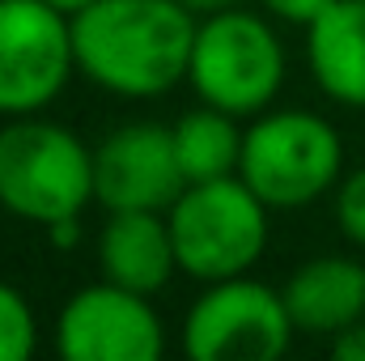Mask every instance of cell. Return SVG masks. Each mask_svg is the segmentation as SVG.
<instances>
[{
	"label": "cell",
	"instance_id": "6da1fadb",
	"mask_svg": "<svg viewBox=\"0 0 365 361\" xmlns=\"http://www.w3.org/2000/svg\"><path fill=\"white\" fill-rule=\"evenodd\" d=\"M195 26L182 0H93L73 17L77 73L119 98H162L187 81Z\"/></svg>",
	"mask_w": 365,
	"mask_h": 361
},
{
	"label": "cell",
	"instance_id": "7a4b0ae2",
	"mask_svg": "<svg viewBox=\"0 0 365 361\" xmlns=\"http://www.w3.org/2000/svg\"><path fill=\"white\" fill-rule=\"evenodd\" d=\"M93 204V149L77 132L38 115H13L0 128V208L51 225Z\"/></svg>",
	"mask_w": 365,
	"mask_h": 361
},
{
	"label": "cell",
	"instance_id": "3957f363",
	"mask_svg": "<svg viewBox=\"0 0 365 361\" xmlns=\"http://www.w3.org/2000/svg\"><path fill=\"white\" fill-rule=\"evenodd\" d=\"M268 204L242 183V175L187 183L166 208L179 272L191 280H230L259 264L268 247Z\"/></svg>",
	"mask_w": 365,
	"mask_h": 361
},
{
	"label": "cell",
	"instance_id": "277c9868",
	"mask_svg": "<svg viewBox=\"0 0 365 361\" xmlns=\"http://www.w3.org/2000/svg\"><path fill=\"white\" fill-rule=\"evenodd\" d=\"M344 171V141L340 132L302 106L264 111L242 132V183L268 208H306L319 195L336 191Z\"/></svg>",
	"mask_w": 365,
	"mask_h": 361
},
{
	"label": "cell",
	"instance_id": "5b68a950",
	"mask_svg": "<svg viewBox=\"0 0 365 361\" xmlns=\"http://www.w3.org/2000/svg\"><path fill=\"white\" fill-rule=\"evenodd\" d=\"M187 81L208 106L238 119L264 115L284 86V43L276 26L247 9L204 13L195 26Z\"/></svg>",
	"mask_w": 365,
	"mask_h": 361
},
{
	"label": "cell",
	"instance_id": "8992f818",
	"mask_svg": "<svg viewBox=\"0 0 365 361\" xmlns=\"http://www.w3.org/2000/svg\"><path fill=\"white\" fill-rule=\"evenodd\" d=\"M280 289L255 276L212 280L182 319V349L195 361H276L293 345Z\"/></svg>",
	"mask_w": 365,
	"mask_h": 361
},
{
	"label": "cell",
	"instance_id": "52a82bcc",
	"mask_svg": "<svg viewBox=\"0 0 365 361\" xmlns=\"http://www.w3.org/2000/svg\"><path fill=\"white\" fill-rule=\"evenodd\" d=\"M73 73V17L47 0H0V115H38Z\"/></svg>",
	"mask_w": 365,
	"mask_h": 361
},
{
	"label": "cell",
	"instance_id": "ba28073f",
	"mask_svg": "<svg viewBox=\"0 0 365 361\" xmlns=\"http://www.w3.org/2000/svg\"><path fill=\"white\" fill-rule=\"evenodd\" d=\"M56 353L64 361H158L166 353V327L145 293L102 276L60 306Z\"/></svg>",
	"mask_w": 365,
	"mask_h": 361
},
{
	"label": "cell",
	"instance_id": "9c48e42d",
	"mask_svg": "<svg viewBox=\"0 0 365 361\" xmlns=\"http://www.w3.org/2000/svg\"><path fill=\"white\" fill-rule=\"evenodd\" d=\"M187 187L166 123H128L115 128L93 149V204L106 213H166Z\"/></svg>",
	"mask_w": 365,
	"mask_h": 361
},
{
	"label": "cell",
	"instance_id": "30bf717a",
	"mask_svg": "<svg viewBox=\"0 0 365 361\" xmlns=\"http://www.w3.org/2000/svg\"><path fill=\"white\" fill-rule=\"evenodd\" d=\"M98 272L145 298L166 289L170 276L179 272L166 213H149V208L106 213V225L98 234Z\"/></svg>",
	"mask_w": 365,
	"mask_h": 361
},
{
	"label": "cell",
	"instance_id": "8fae6325",
	"mask_svg": "<svg viewBox=\"0 0 365 361\" xmlns=\"http://www.w3.org/2000/svg\"><path fill=\"white\" fill-rule=\"evenodd\" d=\"M289 319L302 336H336L365 319V264L349 255H319L306 260L302 268L280 289Z\"/></svg>",
	"mask_w": 365,
	"mask_h": 361
},
{
	"label": "cell",
	"instance_id": "7c38bea8",
	"mask_svg": "<svg viewBox=\"0 0 365 361\" xmlns=\"http://www.w3.org/2000/svg\"><path fill=\"white\" fill-rule=\"evenodd\" d=\"M306 64L331 102L365 111V0H331L306 26Z\"/></svg>",
	"mask_w": 365,
	"mask_h": 361
},
{
	"label": "cell",
	"instance_id": "4fadbf2b",
	"mask_svg": "<svg viewBox=\"0 0 365 361\" xmlns=\"http://www.w3.org/2000/svg\"><path fill=\"white\" fill-rule=\"evenodd\" d=\"M170 136H175V153H179V166L187 183L238 175V158H242L238 115L200 102L195 111H187V115H179L170 123Z\"/></svg>",
	"mask_w": 365,
	"mask_h": 361
},
{
	"label": "cell",
	"instance_id": "5bb4252c",
	"mask_svg": "<svg viewBox=\"0 0 365 361\" xmlns=\"http://www.w3.org/2000/svg\"><path fill=\"white\" fill-rule=\"evenodd\" d=\"M38 349V319L26 293L0 280V361H30Z\"/></svg>",
	"mask_w": 365,
	"mask_h": 361
},
{
	"label": "cell",
	"instance_id": "9a60e30c",
	"mask_svg": "<svg viewBox=\"0 0 365 361\" xmlns=\"http://www.w3.org/2000/svg\"><path fill=\"white\" fill-rule=\"evenodd\" d=\"M336 225L353 247H365V166L336 183Z\"/></svg>",
	"mask_w": 365,
	"mask_h": 361
},
{
	"label": "cell",
	"instance_id": "2e32d148",
	"mask_svg": "<svg viewBox=\"0 0 365 361\" xmlns=\"http://www.w3.org/2000/svg\"><path fill=\"white\" fill-rule=\"evenodd\" d=\"M331 0H264V9L272 13L276 21H289V26H310Z\"/></svg>",
	"mask_w": 365,
	"mask_h": 361
},
{
	"label": "cell",
	"instance_id": "e0dca14e",
	"mask_svg": "<svg viewBox=\"0 0 365 361\" xmlns=\"http://www.w3.org/2000/svg\"><path fill=\"white\" fill-rule=\"evenodd\" d=\"M331 357L336 361H365V319L331 336Z\"/></svg>",
	"mask_w": 365,
	"mask_h": 361
},
{
	"label": "cell",
	"instance_id": "ac0fdd59",
	"mask_svg": "<svg viewBox=\"0 0 365 361\" xmlns=\"http://www.w3.org/2000/svg\"><path fill=\"white\" fill-rule=\"evenodd\" d=\"M43 230H47V243H51L56 251L81 247V217H60V221H51V225H43Z\"/></svg>",
	"mask_w": 365,
	"mask_h": 361
},
{
	"label": "cell",
	"instance_id": "d6986e66",
	"mask_svg": "<svg viewBox=\"0 0 365 361\" xmlns=\"http://www.w3.org/2000/svg\"><path fill=\"white\" fill-rule=\"evenodd\" d=\"M195 17H204V13H221V9H234L238 0H182Z\"/></svg>",
	"mask_w": 365,
	"mask_h": 361
},
{
	"label": "cell",
	"instance_id": "ffe728a7",
	"mask_svg": "<svg viewBox=\"0 0 365 361\" xmlns=\"http://www.w3.org/2000/svg\"><path fill=\"white\" fill-rule=\"evenodd\" d=\"M47 4H56V9H60V13H68V17H77V13H81V9H90L93 0H47Z\"/></svg>",
	"mask_w": 365,
	"mask_h": 361
}]
</instances>
